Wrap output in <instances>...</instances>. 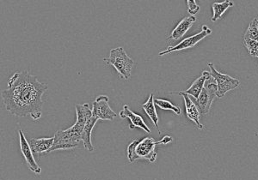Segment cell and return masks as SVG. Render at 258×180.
Returning a JSON list of instances; mask_svg holds the SVG:
<instances>
[{"label": "cell", "mask_w": 258, "mask_h": 180, "mask_svg": "<svg viewBox=\"0 0 258 180\" xmlns=\"http://www.w3.org/2000/svg\"><path fill=\"white\" fill-rule=\"evenodd\" d=\"M109 97L106 96H99L95 100L92 105V115L98 120H114L116 118V114L109 107Z\"/></svg>", "instance_id": "8"}, {"label": "cell", "mask_w": 258, "mask_h": 180, "mask_svg": "<svg viewBox=\"0 0 258 180\" xmlns=\"http://www.w3.org/2000/svg\"><path fill=\"white\" fill-rule=\"evenodd\" d=\"M47 87L28 71L15 73L10 78L7 88L2 91L5 108L14 116L30 115L33 120H39L43 105L41 98Z\"/></svg>", "instance_id": "1"}, {"label": "cell", "mask_w": 258, "mask_h": 180, "mask_svg": "<svg viewBox=\"0 0 258 180\" xmlns=\"http://www.w3.org/2000/svg\"><path fill=\"white\" fill-rule=\"evenodd\" d=\"M208 65L210 68L212 77L217 85L218 98H222L223 96H226V93H228L229 91L237 88L240 85V81L238 79L219 72L214 68L213 63H208Z\"/></svg>", "instance_id": "6"}, {"label": "cell", "mask_w": 258, "mask_h": 180, "mask_svg": "<svg viewBox=\"0 0 258 180\" xmlns=\"http://www.w3.org/2000/svg\"><path fill=\"white\" fill-rule=\"evenodd\" d=\"M212 30L209 29L207 25H203L202 31L197 34V35H193L190 37L182 40L180 43L176 45L175 47H169L167 49L164 50L163 52L159 53V56H164L170 52H176V51H182V50L188 49L195 47L197 44L199 43L200 41H203V39L206 38L209 35H211Z\"/></svg>", "instance_id": "7"}, {"label": "cell", "mask_w": 258, "mask_h": 180, "mask_svg": "<svg viewBox=\"0 0 258 180\" xmlns=\"http://www.w3.org/2000/svg\"><path fill=\"white\" fill-rule=\"evenodd\" d=\"M103 60L114 66L121 78L129 80L131 77V70L135 65V61L129 58L123 47L112 49L109 52V58H104Z\"/></svg>", "instance_id": "4"}, {"label": "cell", "mask_w": 258, "mask_h": 180, "mask_svg": "<svg viewBox=\"0 0 258 180\" xmlns=\"http://www.w3.org/2000/svg\"><path fill=\"white\" fill-rule=\"evenodd\" d=\"M97 121H98V119L97 118H95L94 116L91 117V119H89L88 122L86 123L84 131H83L82 142L85 149H87L89 152L94 151V147L91 142V134H92V131H93V128Z\"/></svg>", "instance_id": "15"}, {"label": "cell", "mask_w": 258, "mask_h": 180, "mask_svg": "<svg viewBox=\"0 0 258 180\" xmlns=\"http://www.w3.org/2000/svg\"><path fill=\"white\" fill-rule=\"evenodd\" d=\"M243 38L249 39L252 41H256L258 42V30L257 28L255 26V21L253 19L251 23L249 24L248 29H247L246 32L244 34Z\"/></svg>", "instance_id": "19"}, {"label": "cell", "mask_w": 258, "mask_h": 180, "mask_svg": "<svg viewBox=\"0 0 258 180\" xmlns=\"http://www.w3.org/2000/svg\"><path fill=\"white\" fill-rule=\"evenodd\" d=\"M244 39L243 43L249 51V54L252 57H257L258 58V42L252 41V40H249V39Z\"/></svg>", "instance_id": "20"}, {"label": "cell", "mask_w": 258, "mask_h": 180, "mask_svg": "<svg viewBox=\"0 0 258 180\" xmlns=\"http://www.w3.org/2000/svg\"><path fill=\"white\" fill-rule=\"evenodd\" d=\"M172 137L170 136H164L160 141H155L153 137H145L144 139L135 140L127 146V159L129 162H135L139 159L147 160L150 162H155L157 160L156 146L159 144L166 145L172 142Z\"/></svg>", "instance_id": "2"}, {"label": "cell", "mask_w": 258, "mask_h": 180, "mask_svg": "<svg viewBox=\"0 0 258 180\" xmlns=\"http://www.w3.org/2000/svg\"><path fill=\"white\" fill-rule=\"evenodd\" d=\"M120 116L121 119H127L130 121V126L129 128L133 130V129L141 128L144 130L147 133H151V130H150L148 125H147L144 119L142 117L140 116L138 114H135L133 111L130 110L128 106L125 105L123 107V109L120 111Z\"/></svg>", "instance_id": "11"}, {"label": "cell", "mask_w": 258, "mask_h": 180, "mask_svg": "<svg viewBox=\"0 0 258 180\" xmlns=\"http://www.w3.org/2000/svg\"><path fill=\"white\" fill-rule=\"evenodd\" d=\"M188 12L191 16H195L200 12V6L197 5L196 0H187Z\"/></svg>", "instance_id": "21"}, {"label": "cell", "mask_w": 258, "mask_h": 180, "mask_svg": "<svg viewBox=\"0 0 258 180\" xmlns=\"http://www.w3.org/2000/svg\"><path fill=\"white\" fill-rule=\"evenodd\" d=\"M19 134V142H20V149L24 160L26 161L27 166L30 170L34 171L35 174H41V168L39 166L37 162L35 161L34 158V154H33L32 149L30 148L29 141H27L25 135L22 130L18 131Z\"/></svg>", "instance_id": "9"}, {"label": "cell", "mask_w": 258, "mask_h": 180, "mask_svg": "<svg viewBox=\"0 0 258 180\" xmlns=\"http://www.w3.org/2000/svg\"><path fill=\"white\" fill-rule=\"evenodd\" d=\"M170 95H179L182 96L184 99L185 102V110H186V115L188 117V119H190L191 121H193L197 125L198 128L201 130L204 129L201 122H200V111L197 108L196 102H194L193 97L191 98L190 96H188L187 94L182 93V91L180 92H167Z\"/></svg>", "instance_id": "10"}, {"label": "cell", "mask_w": 258, "mask_h": 180, "mask_svg": "<svg viewBox=\"0 0 258 180\" xmlns=\"http://www.w3.org/2000/svg\"><path fill=\"white\" fill-rule=\"evenodd\" d=\"M154 103H155L160 109H163V110L172 111L176 115H181V114H182L181 108L176 106V105L172 104V103L169 102V101H166V100L154 99Z\"/></svg>", "instance_id": "18"}, {"label": "cell", "mask_w": 258, "mask_h": 180, "mask_svg": "<svg viewBox=\"0 0 258 180\" xmlns=\"http://www.w3.org/2000/svg\"><path fill=\"white\" fill-rule=\"evenodd\" d=\"M54 137H48V138H31L29 141L30 148L32 149L33 154L39 155L41 153H47L49 151L50 148H52Z\"/></svg>", "instance_id": "13"}, {"label": "cell", "mask_w": 258, "mask_h": 180, "mask_svg": "<svg viewBox=\"0 0 258 180\" xmlns=\"http://www.w3.org/2000/svg\"><path fill=\"white\" fill-rule=\"evenodd\" d=\"M211 73L207 70H204L202 73V76L194 81L190 87L185 91H182V93L187 94L188 96H192L194 99H197L203 91V87L205 86V82L207 80L211 78Z\"/></svg>", "instance_id": "14"}, {"label": "cell", "mask_w": 258, "mask_h": 180, "mask_svg": "<svg viewBox=\"0 0 258 180\" xmlns=\"http://www.w3.org/2000/svg\"><path fill=\"white\" fill-rule=\"evenodd\" d=\"M155 103H154V98H153V94H151L149 98L147 100V102L142 104V108L144 109L145 113L147 116L149 117L150 119L153 121V125H155L156 128L159 131V134H161V131L159 128V117L157 114V111L155 108Z\"/></svg>", "instance_id": "16"}, {"label": "cell", "mask_w": 258, "mask_h": 180, "mask_svg": "<svg viewBox=\"0 0 258 180\" xmlns=\"http://www.w3.org/2000/svg\"><path fill=\"white\" fill-rule=\"evenodd\" d=\"M254 21H255V26H256V28H257L258 30V17H256V18H254Z\"/></svg>", "instance_id": "22"}, {"label": "cell", "mask_w": 258, "mask_h": 180, "mask_svg": "<svg viewBox=\"0 0 258 180\" xmlns=\"http://www.w3.org/2000/svg\"><path fill=\"white\" fill-rule=\"evenodd\" d=\"M234 6V4L230 0H226L221 3H214L212 6L213 9V17H212V22H217L222 16L224 13L230 8Z\"/></svg>", "instance_id": "17"}, {"label": "cell", "mask_w": 258, "mask_h": 180, "mask_svg": "<svg viewBox=\"0 0 258 180\" xmlns=\"http://www.w3.org/2000/svg\"><path fill=\"white\" fill-rule=\"evenodd\" d=\"M216 97H217V85L211 76V78L206 81L205 86L203 87L199 97L197 99L193 98L194 102H196L197 108L199 109L200 114L203 115L209 114L212 103Z\"/></svg>", "instance_id": "5"}, {"label": "cell", "mask_w": 258, "mask_h": 180, "mask_svg": "<svg viewBox=\"0 0 258 180\" xmlns=\"http://www.w3.org/2000/svg\"><path fill=\"white\" fill-rule=\"evenodd\" d=\"M197 21V17L195 16H188L187 18H183L177 26L173 29L170 36V40L177 41L179 39L182 38V36L188 32V29L193 26V24Z\"/></svg>", "instance_id": "12"}, {"label": "cell", "mask_w": 258, "mask_h": 180, "mask_svg": "<svg viewBox=\"0 0 258 180\" xmlns=\"http://www.w3.org/2000/svg\"><path fill=\"white\" fill-rule=\"evenodd\" d=\"M86 123H81L80 120H76L70 128L67 130H59L56 131L54 135V142H53L52 148H50L49 151H56L60 149H72L75 148L80 145V142L82 141V134L84 128H85Z\"/></svg>", "instance_id": "3"}]
</instances>
